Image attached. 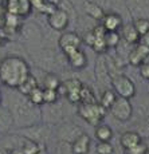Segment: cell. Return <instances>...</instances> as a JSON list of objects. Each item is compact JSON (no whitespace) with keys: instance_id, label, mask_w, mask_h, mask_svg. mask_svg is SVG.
Wrapping results in <instances>:
<instances>
[{"instance_id":"cell-1","label":"cell","mask_w":149,"mask_h":154,"mask_svg":"<svg viewBox=\"0 0 149 154\" xmlns=\"http://www.w3.org/2000/svg\"><path fill=\"white\" fill-rule=\"evenodd\" d=\"M30 74L27 62L20 56H7L0 62V83L10 88H17Z\"/></svg>"},{"instance_id":"cell-2","label":"cell","mask_w":149,"mask_h":154,"mask_svg":"<svg viewBox=\"0 0 149 154\" xmlns=\"http://www.w3.org/2000/svg\"><path fill=\"white\" fill-rule=\"evenodd\" d=\"M5 107L10 110L14 118V125L19 126L20 129L35 125L36 122V107L28 102L27 97L22 94H11L8 97V105Z\"/></svg>"},{"instance_id":"cell-3","label":"cell","mask_w":149,"mask_h":154,"mask_svg":"<svg viewBox=\"0 0 149 154\" xmlns=\"http://www.w3.org/2000/svg\"><path fill=\"white\" fill-rule=\"evenodd\" d=\"M105 114H106V110L98 102L91 103V105L79 103V106H78V115L93 126L100 125V122L103 119Z\"/></svg>"},{"instance_id":"cell-4","label":"cell","mask_w":149,"mask_h":154,"mask_svg":"<svg viewBox=\"0 0 149 154\" xmlns=\"http://www.w3.org/2000/svg\"><path fill=\"white\" fill-rule=\"evenodd\" d=\"M112 87L113 91L116 93V95L120 98L130 99L136 95V86L133 83V81L129 76L124 75H117L112 79Z\"/></svg>"},{"instance_id":"cell-5","label":"cell","mask_w":149,"mask_h":154,"mask_svg":"<svg viewBox=\"0 0 149 154\" xmlns=\"http://www.w3.org/2000/svg\"><path fill=\"white\" fill-rule=\"evenodd\" d=\"M82 43V39L77 32H73V31H65L62 32V35L59 36L58 39V46L59 48L62 50L66 58L68 55H71L74 51L79 50V46Z\"/></svg>"},{"instance_id":"cell-6","label":"cell","mask_w":149,"mask_h":154,"mask_svg":"<svg viewBox=\"0 0 149 154\" xmlns=\"http://www.w3.org/2000/svg\"><path fill=\"white\" fill-rule=\"evenodd\" d=\"M112 115L116 119L121 121V122H126L132 118L133 115V106L130 99H125L117 97V99L114 100V103L112 105V107L109 109Z\"/></svg>"},{"instance_id":"cell-7","label":"cell","mask_w":149,"mask_h":154,"mask_svg":"<svg viewBox=\"0 0 149 154\" xmlns=\"http://www.w3.org/2000/svg\"><path fill=\"white\" fill-rule=\"evenodd\" d=\"M20 134L23 135V138H27V140H31L36 143L42 145L47 138L50 137V127L44 126V125H31L27 127H23L20 129Z\"/></svg>"},{"instance_id":"cell-8","label":"cell","mask_w":149,"mask_h":154,"mask_svg":"<svg viewBox=\"0 0 149 154\" xmlns=\"http://www.w3.org/2000/svg\"><path fill=\"white\" fill-rule=\"evenodd\" d=\"M47 22L54 31H65L67 28L68 23H70V15L56 7L54 12L47 16Z\"/></svg>"},{"instance_id":"cell-9","label":"cell","mask_w":149,"mask_h":154,"mask_svg":"<svg viewBox=\"0 0 149 154\" xmlns=\"http://www.w3.org/2000/svg\"><path fill=\"white\" fill-rule=\"evenodd\" d=\"M82 83L81 81L75 78H71L65 81L61 85V87L65 88V94H66V98L68 99L70 103H79V93H81L82 88Z\"/></svg>"},{"instance_id":"cell-10","label":"cell","mask_w":149,"mask_h":154,"mask_svg":"<svg viewBox=\"0 0 149 154\" xmlns=\"http://www.w3.org/2000/svg\"><path fill=\"white\" fill-rule=\"evenodd\" d=\"M95 76H97V82L100 86H103L105 90L112 86V78H110L108 69L105 64V59L103 58H98L97 63H95Z\"/></svg>"},{"instance_id":"cell-11","label":"cell","mask_w":149,"mask_h":154,"mask_svg":"<svg viewBox=\"0 0 149 154\" xmlns=\"http://www.w3.org/2000/svg\"><path fill=\"white\" fill-rule=\"evenodd\" d=\"M101 26L105 28V31H116L118 32L122 28V17L121 15L116 12H109L105 14L101 19Z\"/></svg>"},{"instance_id":"cell-12","label":"cell","mask_w":149,"mask_h":154,"mask_svg":"<svg viewBox=\"0 0 149 154\" xmlns=\"http://www.w3.org/2000/svg\"><path fill=\"white\" fill-rule=\"evenodd\" d=\"M58 134H59V140H61L62 142H65V143L70 142L71 143L78 135L82 134V131L78 126L73 125V123H65L63 126H61Z\"/></svg>"},{"instance_id":"cell-13","label":"cell","mask_w":149,"mask_h":154,"mask_svg":"<svg viewBox=\"0 0 149 154\" xmlns=\"http://www.w3.org/2000/svg\"><path fill=\"white\" fill-rule=\"evenodd\" d=\"M70 149L73 154H87L90 150V137L86 133H82L71 142Z\"/></svg>"},{"instance_id":"cell-14","label":"cell","mask_w":149,"mask_h":154,"mask_svg":"<svg viewBox=\"0 0 149 154\" xmlns=\"http://www.w3.org/2000/svg\"><path fill=\"white\" fill-rule=\"evenodd\" d=\"M149 55V48L142 46L141 43H137L136 47L130 51L129 54V63L133 66H141L145 62L147 56Z\"/></svg>"},{"instance_id":"cell-15","label":"cell","mask_w":149,"mask_h":154,"mask_svg":"<svg viewBox=\"0 0 149 154\" xmlns=\"http://www.w3.org/2000/svg\"><path fill=\"white\" fill-rule=\"evenodd\" d=\"M67 62L73 69L82 70L87 66V56H86L85 52L79 48V50H77V51H74L71 55L67 56Z\"/></svg>"},{"instance_id":"cell-16","label":"cell","mask_w":149,"mask_h":154,"mask_svg":"<svg viewBox=\"0 0 149 154\" xmlns=\"http://www.w3.org/2000/svg\"><path fill=\"white\" fill-rule=\"evenodd\" d=\"M12 127H14V118L11 115L10 110L5 106L0 105V134L11 131Z\"/></svg>"},{"instance_id":"cell-17","label":"cell","mask_w":149,"mask_h":154,"mask_svg":"<svg viewBox=\"0 0 149 154\" xmlns=\"http://www.w3.org/2000/svg\"><path fill=\"white\" fill-rule=\"evenodd\" d=\"M121 36L125 40V43H128V44H137L140 42V35L137 34V31L135 29L132 23H128V24L122 26Z\"/></svg>"},{"instance_id":"cell-18","label":"cell","mask_w":149,"mask_h":154,"mask_svg":"<svg viewBox=\"0 0 149 154\" xmlns=\"http://www.w3.org/2000/svg\"><path fill=\"white\" fill-rule=\"evenodd\" d=\"M42 114H43V119L47 123H56L61 119L62 111L61 107L54 103V105H46V110L42 111Z\"/></svg>"},{"instance_id":"cell-19","label":"cell","mask_w":149,"mask_h":154,"mask_svg":"<svg viewBox=\"0 0 149 154\" xmlns=\"http://www.w3.org/2000/svg\"><path fill=\"white\" fill-rule=\"evenodd\" d=\"M83 7H85L86 15H87L89 17H91V19H94V20H101V19H102V16L105 15L102 7H101L98 3H95V2L86 0L85 4H83Z\"/></svg>"},{"instance_id":"cell-20","label":"cell","mask_w":149,"mask_h":154,"mask_svg":"<svg viewBox=\"0 0 149 154\" xmlns=\"http://www.w3.org/2000/svg\"><path fill=\"white\" fill-rule=\"evenodd\" d=\"M140 142H141V135L136 131H125L120 138V143L125 150L130 149V147H133Z\"/></svg>"},{"instance_id":"cell-21","label":"cell","mask_w":149,"mask_h":154,"mask_svg":"<svg viewBox=\"0 0 149 154\" xmlns=\"http://www.w3.org/2000/svg\"><path fill=\"white\" fill-rule=\"evenodd\" d=\"M36 87H39L36 78H35V76L32 75V74H30L27 78L24 79V82H23V83L20 85L19 87L16 88V90H17V93H19V94H22V95L27 97L28 94L31 93L32 90H35Z\"/></svg>"},{"instance_id":"cell-22","label":"cell","mask_w":149,"mask_h":154,"mask_svg":"<svg viewBox=\"0 0 149 154\" xmlns=\"http://www.w3.org/2000/svg\"><path fill=\"white\" fill-rule=\"evenodd\" d=\"M94 135L98 142H110L113 138V130L110 129V126L100 123L98 126H95Z\"/></svg>"},{"instance_id":"cell-23","label":"cell","mask_w":149,"mask_h":154,"mask_svg":"<svg viewBox=\"0 0 149 154\" xmlns=\"http://www.w3.org/2000/svg\"><path fill=\"white\" fill-rule=\"evenodd\" d=\"M62 82L58 78V75L54 72H47L43 78V87L42 88H49V90H59Z\"/></svg>"},{"instance_id":"cell-24","label":"cell","mask_w":149,"mask_h":154,"mask_svg":"<svg viewBox=\"0 0 149 154\" xmlns=\"http://www.w3.org/2000/svg\"><path fill=\"white\" fill-rule=\"evenodd\" d=\"M103 42L106 44V48H116L121 43V35L120 32L116 31H106L103 35Z\"/></svg>"},{"instance_id":"cell-25","label":"cell","mask_w":149,"mask_h":154,"mask_svg":"<svg viewBox=\"0 0 149 154\" xmlns=\"http://www.w3.org/2000/svg\"><path fill=\"white\" fill-rule=\"evenodd\" d=\"M116 99H117L116 93L113 90H110V88H108V90H103V93H102V95H101L100 102L98 103H100L105 110H109V109L112 107V105L114 103Z\"/></svg>"},{"instance_id":"cell-26","label":"cell","mask_w":149,"mask_h":154,"mask_svg":"<svg viewBox=\"0 0 149 154\" xmlns=\"http://www.w3.org/2000/svg\"><path fill=\"white\" fill-rule=\"evenodd\" d=\"M42 145L36 143V142L27 140V138L22 137V143H20V149H22L23 154H36L40 150Z\"/></svg>"},{"instance_id":"cell-27","label":"cell","mask_w":149,"mask_h":154,"mask_svg":"<svg viewBox=\"0 0 149 154\" xmlns=\"http://www.w3.org/2000/svg\"><path fill=\"white\" fill-rule=\"evenodd\" d=\"M79 103H85V105H91V103H97L94 93L91 91L90 87L87 86H82L81 93H79Z\"/></svg>"},{"instance_id":"cell-28","label":"cell","mask_w":149,"mask_h":154,"mask_svg":"<svg viewBox=\"0 0 149 154\" xmlns=\"http://www.w3.org/2000/svg\"><path fill=\"white\" fill-rule=\"evenodd\" d=\"M28 102L31 103L35 107H39L43 105V88L42 87H36L35 90H32L31 93L27 95Z\"/></svg>"},{"instance_id":"cell-29","label":"cell","mask_w":149,"mask_h":154,"mask_svg":"<svg viewBox=\"0 0 149 154\" xmlns=\"http://www.w3.org/2000/svg\"><path fill=\"white\" fill-rule=\"evenodd\" d=\"M132 24L137 31V34L140 35V38L149 32V19H147V17H137Z\"/></svg>"},{"instance_id":"cell-30","label":"cell","mask_w":149,"mask_h":154,"mask_svg":"<svg viewBox=\"0 0 149 154\" xmlns=\"http://www.w3.org/2000/svg\"><path fill=\"white\" fill-rule=\"evenodd\" d=\"M32 5L30 0H16V15L17 16H27L31 12Z\"/></svg>"},{"instance_id":"cell-31","label":"cell","mask_w":149,"mask_h":154,"mask_svg":"<svg viewBox=\"0 0 149 154\" xmlns=\"http://www.w3.org/2000/svg\"><path fill=\"white\" fill-rule=\"evenodd\" d=\"M59 93L56 90H49L43 88V105H54L58 100Z\"/></svg>"},{"instance_id":"cell-32","label":"cell","mask_w":149,"mask_h":154,"mask_svg":"<svg viewBox=\"0 0 149 154\" xmlns=\"http://www.w3.org/2000/svg\"><path fill=\"white\" fill-rule=\"evenodd\" d=\"M148 145L145 143V142H140V143L135 145L133 147H130V149L125 150V153L126 154H147L148 153Z\"/></svg>"},{"instance_id":"cell-33","label":"cell","mask_w":149,"mask_h":154,"mask_svg":"<svg viewBox=\"0 0 149 154\" xmlns=\"http://www.w3.org/2000/svg\"><path fill=\"white\" fill-rule=\"evenodd\" d=\"M95 152L97 154H113V146L110 142H98Z\"/></svg>"},{"instance_id":"cell-34","label":"cell","mask_w":149,"mask_h":154,"mask_svg":"<svg viewBox=\"0 0 149 154\" xmlns=\"http://www.w3.org/2000/svg\"><path fill=\"white\" fill-rule=\"evenodd\" d=\"M91 48H93L97 54H103V52L108 50L105 42H103V38H97V36H95V40H94L93 46H91Z\"/></svg>"},{"instance_id":"cell-35","label":"cell","mask_w":149,"mask_h":154,"mask_svg":"<svg viewBox=\"0 0 149 154\" xmlns=\"http://www.w3.org/2000/svg\"><path fill=\"white\" fill-rule=\"evenodd\" d=\"M81 39H82V42H85L87 46L91 47V46H93V43H94V40H95V35H94L93 29H87Z\"/></svg>"},{"instance_id":"cell-36","label":"cell","mask_w":149,"mask_h":154,"mask_svg":"<svg viewBox=\"0 0 149 154\" xmlns=\"http://www.w3.org/2000/svg\"><path fill=\"white\" fill-rule=\"evenodd\" d=\"M17 15H14V14H8L5 15V19H4V22H5V24L8 26V27H11V28H15L17 26Z\"/></svg>"},{"instance_id":"cell-37","label":"cell","mask_w":149,"mask_h":154,"mask_svg":"<svg viewBox=\"0 0 149 154\" xmlns=\"http://www.w3.org/2000/svg\"><path fill=\"white\" fill-rule=\"evenodd\" d=\"M138 67H140V75H141V78L149 81V62H144Z\"/></svg>"},{"instance_id":"cell-38","label":"cell","mask_w":149,"mask_h":154,"mask_svg":"<svg viewBox=\"0 0 149 154\" xmlns=\"http://www.w3.org/2000/svg\"><path fill=\"white\" fill-rule=\"evenodd\" d=\"M138 43H141L142 46H145V47H148V48H149V32H147L145 35H142V36L140 38V42Z\"/></svg>"},{"instance_id":"cell-39","label":"cell","mask_w":149,"mask_h":154,"mask_svg":"<svg viewBox=\"0 0 149 154\" xmlns=\"http://www.w3.org/2000/svg\"><path fill=\"white\" fill-rule=\"evenodd\" d=\"M8 154H23L22 149H20V146L17 147H11V149H8Z\"/></svg>"},{"instance_id":"cell-40","label":"cell","mask_w":149,"mask_h":154,"mask_svg":"<svg viewBox=\"0 0 149 154\" xmlns=\"http://www.w3.org/2000/svg\"><path fill=\"white\" fill-rule=\"evenodd\" d=\"M46 2L50 3V4H52V5H55V7H58V5L61 4L62 0H46Z\"/></svg>"},{"instance_id":"cell-41","label":"cell","mask_w":149,"mask_h":154,"mask_svg":"<svg viewBox=\"0 0 149 154\" xmlns=\"http://www.w3.org/2000/svg\"><path fill=\"white\" fill-rule=\"evenodd\" d=\"M36 154H50V153H49V152H47V150H46V149H44V147H43V146H42V147H40V150H39V152H38Z\"/></svg>"},{"instance_id":"cell-42","label":"cell","mask_w":149,"mask_h":154,"mask_svg":"<svg viewBox=\"0 0 149 154\" xmlns=\"http://www.w3.org/2000/svg\"><path fill=\"white\" fill-rule=\"evenodd\" d=\"M3 12H4V10H3V7L0 5V15H3Z\"/></svg>"}]
</instances>
